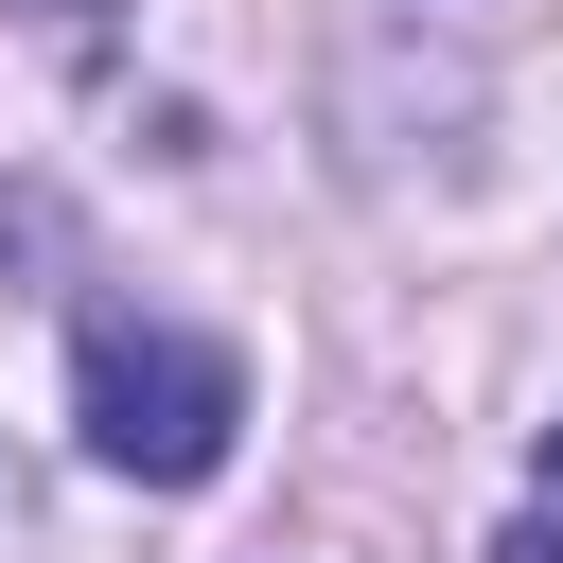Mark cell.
<instances>
[{"instance_id": "1", "label": "cell", "mask_w": 563, "mask_h": 563, "mask_svg": "<svg viewBox=\"0 0 563 563\" xmlns=\"http://www.w3.org/2000/svg\"><path fill=\"white\" fill-rule=\"evenodd\" d=\"M70 422H88L106 475L194 493V475H229V440H246V352H229V334H176V317H88V334H70Z\"/></svg>"}, {"instance_id": "2", "label": "cell", "mask_w": 563, "mask_h": 563, "mask_svg": "<svg viewBox=\"0 0 563 563\" xmlns=\"http://www.w3.org/2000/svg\"><path fill=\"white\" fill-rule=\"evenodd\" d=\"M493 563H563V510H528V528H510V545H493Z\"/></svg>"}, {"instance_id": "3", "label": "cell", "mask_w": 563, "mask_h": 563, "mask_svg": "<svg viewBox=\"0 0 563 563\" xmlns=\"http://www.w3.org/2000/svg\"><path fill=\"white\" fill-rule=\"evenodd\" d=\"M35 18H53V35H70V53H88V35H106V0H35Z\"/></svg>"}, {"instance_id": "4", "label": "cell", "mask_w": 563, "mask_h": 563, "mask_svg": "<svg viewBox=\"0 0 563 563\" xmlns=\"http://www.w3.org/2000/svg\"><path fill=\"white\" fill-rule=\"evenodd\" d=\"M545 510H563V422H545Z\"/></svg>"}]
</instances>
